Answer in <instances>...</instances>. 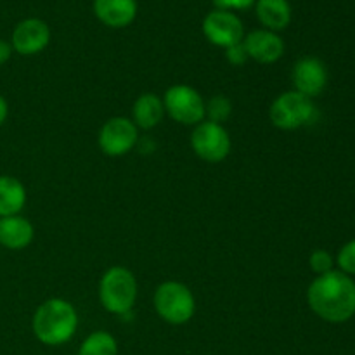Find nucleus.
Instances as JSON below:
<instances>
[{
  "label": "nucleus",
  "mask_w": 355,
  "mask_h": 355,
  "mask_svg": "<svg viewBox=\"0 0 355 355\" xmlns=\"http://www.w3.org/2000/svg\"><path fill=\"white\" fill-rule=\"evenodd\" d=\"M309 307L322 321L342 324L355 315V281L342 270L318 276L307 291Z\"/></svg>",
  "instance_id": "f257e3e1"
},
{
  "label": "nucleus",
  "mask_w": 355,
  "mask_h": 355,
  "mask_svg": "<svg viewBox=\"0 0 355 355\" xmlns=\"http://www.w3.org/2000/svg\"><path fill=\"white\" fill-rule=\"evenodd\" d=\"M191 146L203 162L220 163L231 153V137L222 125L214 121H201L194 127Z\"/></svg>",
  "instance_id": "0eeeda50"
},
{
  "label": "nucleus",
  "mask_w": 355,
  "mask_h": 355,
  "mask_svg": "<svg viewBox=\"0 0 355 355\" xmlns=\"http://www.w3.org/2000/svg\"><path fill=\"white\" fill-rule=\"evenodd\" d=\"M155 309L159 318L173 326L186 324L196 312L194 295L179 281H166L155 291Z\"/></svg>",
  "instance_id": "20e7f679"
},
{
  "label": "nucleus",
  "mask_w": 355,
  "mask_h": 355,
  "mask_svg": "<svg viewBox=\"0 0 355 355\" xmlns=\"http://www.w3.org/2000/svg\"><path fill=\"white\" fill-rule=\"evenodd\" d=\"M214 3L220 10H241L252 7L257 0H214Z\"/></svg>",
  "instance_id": "5701e85b"
},
{
  "label": "nucleus",
  "mask_w": 355,
  "mask_h": 355,
  "mask_svg": "<svg viewBox=\"0 0 355 355\" xmlns=\"http://www.w3.org/2000/svg\"><path fill=\"white\" fill-rule=\"evenodd\" d=\"M257 17L270 31H281L291 23V6L288 0H257Z\"/></svg>",
  "instance_id": "f3484780"
},
{
  "label": "nucleus",
  "mask_w": 355,
  "mask_h": 355,
  "mask_svg": "<svg viewBox=\"0 0 355 355\" xmlns=\"http://www.w3.org/2000/svg\"><path fill=\"white\" fill-rule=\"evenodd\" d=\"M163 116H165V104L162 97L156 94H142L135 101L134 110H132V121L137 128L151 130L163 120Z\"/></svg>",
  "instance_id": "2eb2a0df"
},
{
  "label": "nucleus",
  "mask_w": 355,
  "mask_h": 355,
  "mask_svg": "<svg viewBox=\"0 0 355 355\" xmlns=\"http://www.w3.org/2000/svg\"><path fill=\"white\" fill-rule=\"evenodd\" d=\"M295 90L304 94L309 99H314L328 85V69L318 58H302L295 62L291 73Z\"/></svg>",
  "instance_id": "9b49d317"
},
{
  "label": "nucleus",
  "mask_w": 355,
  "mask_h": 355,
  "mask_svg": "<svg viewBox=\"0 0 355 355\" xmlns=\"http://www.w3.org/2000/svg\"><path fill=\"white\" fill-rule=\"evenodd\" d=\"M203 33L217 47L229 49L241 44L245 38V28L241 19L231 10H211L203 21Z\"/></svg>",
  "instance_id": "1a4fd4ad"
},
{
  "label": "nucleus",
  "mask_w": 355,
  "mask_h": 355,
  "mask_svg": "<svg viewBox=\"0 0 355 355\" xmlns=\"http://www.w3.org/2000/svg\"><path fill=\"white\" fill-rule=\"evenodd\" d=\"M78 355H118V343L107 331H96L83 340Z\"/></svg>",
  "instance_id": "a211bd4d"
},
{
  "label": "nucleus",
  "mask_w": 355,
  "mask_h": 355,
  "mask_svg": "<svg viewBox=\"0 0 355 355\" xmlns=\"http://www.w3.org/2000/svg\"><path fill=\"white\" fill-rule=\"evenodd\" d=\"M26 205V189L12 175H0V218L19 215Z\"/></svg>",
  "instance_id": "dca6fc26"
},
{
  "label": "nucleus",
  "mask_w": 355,
  "mask_h": 355,
  "mask_svg": "<svg viewBox=\"0 0 355 355\" xmlns=\"http://www.w3.org/2000/svg\"><path fill=\"white\" fill-rule=\"evenodd\" d=\"M7 114H9V106H7V101L3 99V96H0V127L6 123Z\"/></svg>",
  "instance_id": "393cba45"
},
{
  "label": "nucleus",
  "mask_w": 355,
  "mask_h": 355,
  "mask_svg": "<svg viewBox=\"0 0 355 355\" xmlns=\"http://www.w3.org/2000/svg\"><path fill=\"white\" fill-rule=\"evenodd\" d=\"M225 58H227V61L234 66L245 64L246 59H248V54H246V49L245 45H243V42L241 44H236L232 45V47L225 49Z\"/></svg>",
  "instance_id": "4be33fe9"
},
{
  "label": "nucleus",
  "mask_w": 355,
  "mask_h": 355,
  "mask_svg": "<svg viewBox=\"0 0 355 355\" xmlns=\"http://www.w3.org/2000/svg\"><path fill=\"white\" fill-rule=\"evenodd\" d=\"M165 111L172 120L182 125H198L205 120L207 104L196 89L189 85H173L163 97Z\"/></svg>",
  "instance_id": "423d86ee"
},
{
  "label": "nucleus",
  "mask_w": 355,
  "mask_h": 355,
  "mask_svg": "<svg viewBox=\"0 0 355 355\" xmlns=\"http://www.w3.org/2000/svg\"><path fill=\"white\" fill-rule=\"evenodd\" d=\"M269 118L274 127L281 130H297L305 125L314 123L318 118L312 99L297 90H290L277 97L269 110Z\"/></svg>",
  "instance_id": "39448f33"
},
{
  "label": "nucleus",
  "mask_w": 355,
  "mask_h": 355,
  "mask_svg": "<svg viewBox=\"0 0 355 355\" xmlns=\"http://www.w3.org/2000/svg\"><path fill=\"white\" fill-rule=\"evenodd\" d=\"M336 262H338L343 274H347V276H355V239L349 241L347 245H343L338 257H336Z\"/></svg>",
  "instance_id": "412c9836"
},
{
  "label": "nucleus",
  "mask_w": 355,
  "mask_h": 355,
  "mask_svg": "<svg viewBox=\"0 0 355 355\" xmlns=\"http://www.w3.org/2000/svg\"><path fill=\"white\" fill-rule=\"evenodd\" d=\"M35 229L28 218L21 215L0 218V245L12 252L28 248L33 241Z\"/></svg>",
  "instance_id": "4468645a"
},
{
  "label": "nucleus",
  "mask_w": 355,
  "mask_h": 355,
  "mask_svg": "<svg viewBox=\"0 0 355 355\" xmlns=\"http://www.w3.org/2000/svg\"><path fill=\"white\" fill-rule=\"evenodd\" d=\"M231 113H232V104L225 96H215L208 101L207 114L208 118H210L208 121H214V123L222 125L224 121L229 120Z\"/></svg>",
  "instance_id": "6ab92c4d"
},
{
  "label": "nucleus",
  "mask_w": 355,
  "mask_h": 355,
  "mask_svg": "<svg viewBox=\"0 0 355 355\" xmlns=\"http://www.w3.org/2000/svg\"><path fill=\"white\" fill-rule=\"evenodd\" d=\"M31 328L38 342L44 345H64L78 329V314L69 302L51 298L35 311Z\"/></svg>",
  "instance_id": "f03ea898"
},
{
  "label": "nucleus",
  "mask_w": 355,
  "mask_h": 355,
  "mask_svg": "<svg viewBox=\"0 0 355 355\" xmlns=\"http://www.w3.org/2000/svg\"><path fill=\"white\" fill-rule=\"evenodd\" d=\"M248 58L262 64H272L284 54V42L277 33L270 30H253L243 38Z\"/></svg>",
  "instance_id": "f8f14e48"
},
{
  "label": "nucleus",
  "mask_w": 355,
  "mask_h": 355,
  "mask_svg": "<svg viewBox=\"0 0 355 355\" xmlns=\"http://www.w3.org/2000/svg\"><path fill=\"white\" fill-rule=\"evenodd\" d=\"M139 142V130L128 118L114 116L103 125L99 132V148L107 156H123Z\"/></svg>",
  "instance_id": "6e6552de"
},
{
  "label": "nucleus",
  "mask_w": 355,
  "mask_h": 355,
  "mask_svg": "<svg viewBox=\"0 0 355 355\" xmlns=\"http://www.w3.org/2000/svg\"><path fill=\"white\" fill-rule=\"evenodd\" d=\"M49 42H51V28L38 17H28V19L17 23L12 31V38H10L12 51L21 55L38 54L47 47Z\"/></svg>",
  "instance_id": "9d476101"
},
{
  "label": "nucleus",
  "mask_w": 355,
  "mask_h": 355,
  "mask_svg": "<svg viewBox=\"0 0 355 355\" xmlns=\"http://www.w3.org/2000/svg\"><path fill=\"white\" fill-rule=\"evenodd\" d=\"M333 263H335V260H333L331 253L326 252V250H315V252H312L311 259H309V266H311L312 272H315L318 276L331 272Z\"/></svg>",
  "instance_id": "aec40b11"
},
{
  "label": "nucleus",
  "mask_w": 355,
  "mask_h": 355,
  "mask_svg": "<svg viewBox=\"0 0 355 355\" xmlns=\"http://www.w3.org/2000/svg\"><path fill=\"white\" fill-rule=\"evenodd\" d=\"M137 279L127 267H111L104 272L99 284V298L107 312L125 315L134 309L137 300Z\"/></svg>",
  "instance_id": "7ed1b4c3"
},
{
  "label": "nucleus",
  "mask_w": 355,
  "mask_h": 355,
  "mask_svg": "<svg viewBox=\"0 0 355 355\" xmlns=\"http://www.w3.org/2000/svg\"><path fill=\"white\" fill-rule=\"evenodd\" d=\"M10 55H12V45L0 38V66L6 64L10 59Z\"/></svg>",
  "instance_id": "b1692460"
},
{
  "label": "nucleus",
  "mask_w": 355,
  "mask_h": 355,
  "mask_svg": "<svg viewBox=\"0 0 355 355\" xmlns=\"http://www.w3.org/2000/svg\"><path fill=\"white\" fill-rule=\"evenodd\" d=\"M94 14L110 28H125L137 16L135 0H94Z\"/></svg>",
  "instance_id": "ddd939ff"
}]
</instances>
